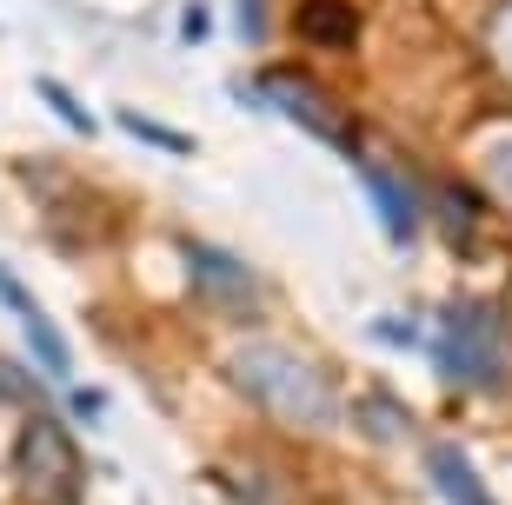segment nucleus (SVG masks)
Returning a JSON list of instances; mask_svg holds the SVG:
<instances>
[{"label":"nucleus","mask_w":512,"mask_h":505,"mask_svg":"<svg viewBox=\"0 0 512 505\" xmlns=\"http://www.w3.org/2000/svg\"><path fill=\"white\" fill-rule=\"evenodd\" d=\"M227 386L293 432L340 426V386H333V373L313 353L286 346V339H240L227 353Z\"/></svg>","instance_id":"nucleus-1"},{"label":"nucleus","mask_w":512,"mask_h":505,"mask_svg":"<svg viewBox=\"0 0 512 505\" xmlns=\"http://www.w3.org/2000/svg\"><path fill=\"white\" fill-rule=\"evenodd\" d=\"M439 373L459 386H499L506 379V319L486 300H459L439 313V339H433Z\"/></svg>","instance_id":"nucleus-2"},{"label":"nucleus","mask_w":512,"mask_h":505,"mask_svg":"<svg viewBox=\"0 0 512 505\" xmlns=\"http://www.w3.org/2000/svg\"><path fill=\"white\" fill-rule=\"evenodd\" d=\"M14 479L34 505H74V486H80L74 439H67L54 419H27L20 452H14Z\"/></svg>","instance_id":"nucleus-3"},{"label":"nucleus","mask_w":512,"mask_h":505,"mask_svg":"<svg viewBox=\"0 0 512 505\" xmlns=\"http://www.w3.org/2000/svg\"><path fill=\"white\" fill-rule=\"evenodd\" d=\"M260 94L273 100L280 113H293L300 127H313L320 140H333V147H353V127H346V113L333 107V100H326L313 80H300V74H266V80H260Z\"/></svg>","instance_id":"nucleus-4"},{"label":"nucleus","mask_w":512,"mask_h":505,"mask_svg":"<svg viewBox=\"0 0 512 505\" xmlns=\"http://www.w3.org/2000/svg\"><path fill=\"white\" fill-rule=\"evenodd\" d=\"M187 266H193V286L207 306H227V313H253L260 306V280L233 253H213V246H187Z\"/></svg>","instance_id":"nucleus-5"},{"label":"nucleus","mask_w":512,"mask_h":505,"mask_svg":"<svg viewBox=\"0 0 512 505\" xmlns=\"http://www.w3.org/2000/svg\"><path fill=\"white\" fill-rule=\"evenodd\" d=\"M426 479H433L453 505H499L493 492L479 486V472L466 466V452H459V446H433V452H426Z\"/></svg>","instance_id":"nucleus-6"},{"label":"nucleus","mask_w":512,"mask_h":505,"mask_svg":"<svg viewBox=\"0 0 512 505\" xmlns=\"http://www.w3.org/2000/svg\"><path fill=\"white\" fill-rule=\"evenodd\" d=\"M0 293H7V306L20 313V326H27V339H34V353H40V366H47V373H67V346H60V333L47 326V313L27 300V286L0 273Z\"/></svg>","instance_id":"nucleus-7"},{"label":"nucleus","mask_w":512,"mask_h":505,"mask_svg":"<svg viewBox=\"0 0 512 505\" xmlns=\"http://www.w3.org/2000/svg\"><path fill=\"white\" fill-rule=\"evenodd\" d=\"M300 34L313 40V47H353L360 20H353L346 0H306V7H300Z\"/></svg>","instance_id":"nucleus-8"},{"label":"nucleus","mask_w":512,"mask_h":505,"mask_svg":"<svg viewBox=\"0 0 512 505\" xmlns=\"http://www.w3.org/2000/svg\"><path fill=\"white\" fill-rule=\"evenodd\" d=\"M479 180H486V193L512 213V127L479 140Z\"/></svg>","instance_id":"nucleus-9"},{"label":"nucleus","mask_w":512,"mask_h":505,"mask_svg":"<svg viewBox=\"0 0 512 505\" xmlns=\"http://www.w3.org/2000/svg\"><path fill=\"white\" fill-rule=\"evenodd\" d=\"M373 206L386 213V233H393L399 246L413 240V200H406V187H399L393 173H373Z\"/></svg>","instance_id":"nucleus-10"},{"label":"nucleus","mask_w":512,"mask_h":505,"mask_svg":"<svg viewBox=\"0 0 512 505\" xmlns=\"http://www.w3.org/2000/svg\"><path fill=\"white\" fill-rule=\"evenodd\" d=\"M486 60H493L499 80L512 87V0H499L493 14H486Z\"/></svg>","instance_id":"nucleus-11"},{"label":"nucleus","mask_w":512,"mask_h":505,"mask_svg":"<svg viewBox=\"0 0 512 505\" xmlns=\"http://www.w3.org/2000/svg\"><path fill=\"white\" fill-rule=\"evenodd\" d=\"M360 426L373 432V439H399V432H406V419H399V399H393V393H366V399H360Z\"/></svg>","instance_id":"nucleus-12"},{"label":"nucleus","mask_w":512,"mask_h":505,"mask_svg":"<svg viewBox=\"0 0 512 505\" xmlns=\"http://www.w3.org/2000/svg\"><path fill=\"white\" fill-rule=\"evenodd\" d=\"M27 393H34V386H27V373L7 359V366H0V399H27Z\"/></svg>","instance_id":"nucleus-13"},{"label":"nucleus","mask_w":512,"mask_h":505,"mask_svg":"<svg viewBox=\"0 0 512 505\" xmlns=\"http://www.w3.org/2000/svg\"><path fill=\"white\" fill-rule=\"evenodd\" d=\"M247 27H260V0H247Z\"/></svg>","instance_id":"nucleus-14"}]
</instances>
